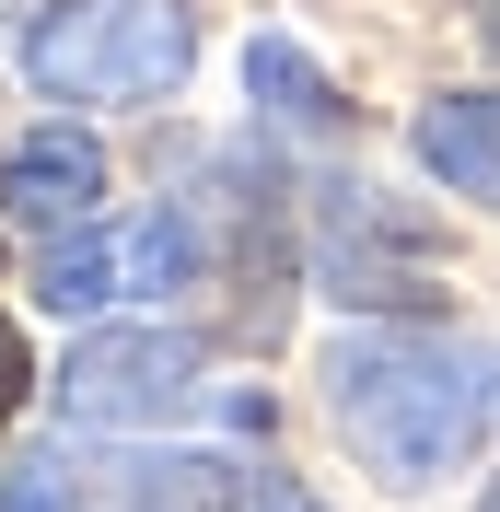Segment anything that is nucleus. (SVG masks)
<instances>
[{
	"label": "nucleus",
	"mask_w": 500,
	"mask_h": 512,
	"mask_svg": "<svg viewBox=\"0 0 500 512\" xmlns=\"http://www.w3.org/2000/svg\"><path fill=\"white\" fill-rule=\"evenodd\" d=\"M94 198H105V152L82 128H35V140L0 152V210L12 222H94Z\"/></svg>",
	"instance_id": "423d86ee"
},
{
	"label": "nucleus",
	"mask_w": 500,
	"mask_h": 512,
	"mask_svg": "<svg viewBox=\"0 0 500 512\" xmlns=\"http://www.w3.org/2000/svg\"><path fill=\"white\" fill-rule=\"evenodd\" d=\"M407 152L442 175V198H477V210L500 222V94H442V105H419Z\"/></svg>",
	"instance_id": "0eeeda50"
},
{
	"label": "nucleus",
	"mask_w": 500,
	"mask_h": 512,
	"mask_svg": "<svg viewBox=\"0 0 500 512\" xmlns=\"http://www.w3.org/2000/svg\"><path fill=\"white\" fill-rule=\"evenodd\" d=\"M326 419L384 489L466 478L500 431V350L489 338H442V326H338L326 361Z\"/></svg>",
	"instance_id": "f257e3e1"
},
{
	"label": "nucleus",
	"mask_w": 500,
	"mask_h": 512,
	"mask_svg": "<svg viewBox=\"0 0 500 512\" xmlns=\"http://www.w3.org/2000/svg\"><path fill=\"white\" fill-rule=\"evenodd\" d=\"M198 59L187 0H47L24 35V82L59 105H152Z\"/></svg>",
	"instance_id": "f03ea898"
},
{
	"label": "nucleus",
	"mask_w": 500,
	"mask_h": 512,
	"mask_svg": "<svg viewBox=\"0 0 500 512\" xmlns=\"http://www.w3.org/2000/svg\"><path fill=\"white\" fill-rule=\"evenodd\" d=\"M198 338L187 326H105V338H82V350L59 361V419H82V431H128V419H163L198 396Z\"/></svg>",
	"instance_id": "7ed1b4c3"
},
{
	"label": "nucleus",
	"mask_w": 500,
	"mask_h": 512,
	"mask_svg": "<svg viewBox=\"0 0 500 512\" xmlns=\"http://www.w3.org/2000/svg\"><path fill=\"white\" fill-rule=\"evenodd\" d=\"M175 280H198V222L187 210H152V222H128V233L70 222V245L35 256V303L47 315H105L117 291H175Z\"/></svg>",
	"instance_id": "20e7f679"
},
{
	"label": "nucleus",
	"mask_w": 500,
	"mask_h": 512,
	"mask_svg": "<svg viewBox=\"0 0 500 512\" xmlns=\"http://www.w3.org/2000/svg\"><path fill=\"white\" fill-rule=\"evenodd\" d=\"M256 512H314V501H303V489H256Z\"/></svg>",
	"instance_id": "9b49d317"
},
{
	"label": "nucleus",
	"mask_w": 500,
	"mask_h": 512,
	"mask_svg": "<svg viewBox=\"0 0 500 512\" xmlns=\"http://www.w3.org/2000/svg\"><path fill=\"white\" fill-rule=\"evenodd\" d=\"M82 512H233V466L221 454H105V466H82Z\"/></svg>",
	"instance_id": "39448f33"
},
{
	"label": "nucleus",
	"mask_w": 500,
	"mask_h": 512,
	"mask_svg": "<svg viewBox=\"0 0 500 512\" xmlns=\"http://www.w3.org/2000/svg\"><path fill=\"white\" fill-rule=\"evenodd\" d=\"M0 512H59V489H47V478H12V489H0Z\"/></svg>",
	"instance_id": "9d476101"
},
{
	"label": "nucleus",
	"mask_w": 500,
	"mask_h": 512,
	"mask_svg": "<svg viewBox=\"0 0 500 512\" xmlns=\"http://www.w3.org/2000/svg\"><path fill=\"white\" fill-rule=\"evenodd\" d=\"M24 384H35V373H24V338H12V315H0V419L24 408Z\"/></svg>",
	"instance_id": "1a4fd4ad"
},
{
	"label": "nucleus",
	"mask_w": 500,
	"mask_h": 512,
	"mask_svg": "<svg viewBox=\"0 0 500 512\" xmlns=\"http://www.w3.org/2000/svg\"><path fill=\"white\" fill-rule=\"evenodd\" d=\"M245 94L268 105L280 128H338V82H326L291 35H256V47H245Z\"/></svg>",
	"instance_id": "6e6552de"
},
{
	"label": "nucleus",
	"mask_w": 500,
	"mask_h": 512,
	"mask_svg": "<svg viewBox=\"0 0 500 512\" xmlns=\"http://www.w3.org/2000/svg\"><path fill=\"white\" fill-rule=\"evenodd\" d=\"M477 512H500V489H489V501H477Z\"/></svg>",
	"instance_id": "f8f14e48"
}]
</instances>
